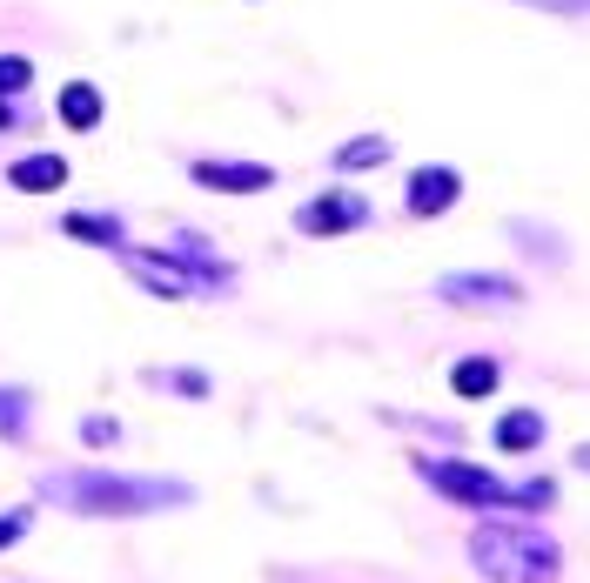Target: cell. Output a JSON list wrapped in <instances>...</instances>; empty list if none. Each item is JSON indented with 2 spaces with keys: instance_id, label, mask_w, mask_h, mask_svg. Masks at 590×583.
Returning <instances> with one entry per match:
<instances>
[{
  "instance_id": "1",
  "label": "cell",
  "mask_w": 590,
  "mask_h": 583,
  "mask_svg": "<svg viewBox=\"0 0 590 583\" xmlns=\"http://www.w3.org/2000/svg\"><path fill=\"white\" fill-rule=\"evenodd\" d=\"M41 496L47 503H68V510H88V516H135V510H168V503H188V483L175 476H101V470H61V476H41Z\"/></svg>"
},
{
  "instance_id": "2",
  "label": "cell",
  "mask_w": 590,
  "mask_h": 583,
  "mask_svg": "<svg viewBox=\"0 0 590 583\" xmlns=\"http://www.w3.org/2000/svg\"><path fill=\"white\" fill-rule=\"evenodd\" d=\"M470 557L490 583H550L557 577V543L530 523H503L490 516L477 537H470Z\"/></svg>"
},
{
  "instance_id": "3",
  "label": "cell",
  "mask_w": 590,
  "mask_h": 583,
  "mask_svg": "<svg viewBox=\"0 0 590 583\" xmlns=\"http://www.w3.org/2000/svg\"><path fill=\"white\" fill-rule=\"evenodd\" d=\"M416 470L430 476L443 496H456V503H477V510H537V503H550L557 496V483H503V476L490 470H470V463H456V456H423Z\"/></svg>"
},
{
  "instance_id": "4",
  "label": "cell",
  "mask_w": 590,
  "mask_h": 583,
  "mask_svg": "<svg viewBox=\"0 0 590 583\" xmlns=\"http://www.w3.org/2000/svg\"><path fill=\"white\" fill-rule=\"evenodd\" d=\"M363 222H369V202H363V195H349V188L316 195V202L295 215V228H302V235H342V228H363Z\"/></svg>"
},
{
  "instance_id": "5",
  "label": "cell",
  "mask_w": 590,
  "mask_h": 583,
  "mask_svg": "<svg viewBox=\"0 0 590 583\" xmlns=\"http://www.w3.org/2000/svg\"><path fill=\"white\" fill-rule=\"evenodd\" d=\"M195 181L202 188H228V195H262L275 175L262 161H195Z\"/></svg>"
},
{
  "instance_id": "6",
  "label": "cell",
  "mask_w": 590,
  "mask_h": 583,
  "mask_svg": "<svg viewBox=\"0 0 590 583\" xmlns=\"http://www.w3.org/2000/svg\"><path fill=\"white\" fill-rule=\"evenodd\" d=\"M456 195H463L456 168H416V175H409V215H443Z\"/></svg>"
},
{
  "instance_id": "7",
  "label": "cell",
  "mask_w": 590,
  "mask_h": 583,
  "mask_svg": "<svg viewBox=\"0 0 590 583\" xmlns=\"http://www.w3.org/2000/svg\"><path fill=\"white\" fill-rule=\"evenodd\" d=\"M436 295H443V302H490V309H510V302H517V282H503V275H443V282H436Z\"/></svg>"
},
{
  "instance_id": "8",
  "label": "cell",
  "mask_w": 590,
  "mask_h": 583,
  "mask_svg": "<svg viewBox=\"0 0 590 583\" xmlns=\"http://www.w3.org/2000/svg\"><path fill=\"white\" fill-rule=\"evenodd\" d=\"M121 262H128V275H141L155 295H188L195 289V275L188 269H168V255H148V248H121Z\"/></svg>"
},
{
  "instance_id": "9",
  "label": "cell",
  "mask_w": 590,
  "mask_h": 583,
  "mask_svg": "<svg viewBox=\"0 0 590 583\" xmlns=\"http://www.w3.org/2000/svg\"><path fill=\"white\" fill-rule=\"evenodd\" d=\"M68 181V155H27L14 161V188L21 195H47V188H61Z\"/></svg>"
},
{
  "instance_id": "10",
  "label": "cell",
  "mask_w": 590,
  "mask_h": 583,
  "mask_svg": "<svg viewBox=\"0 0 590 583\" xmlns=\"http://www.w3.org/2000/svg\"><path fill=\"white\" fill-rule=\"evenodd\" d=\"M61 121H68V128H94V121H101V88H94V81H68V88H61Z\"/></svg>"
},
{
  "instance_id": "11",
  "label": "cell",
  "mask_w": 590,
  "mask_h": 583,
  "mask_svg": "<svg viewBox=\"0 0 590 583\" xmlns=\"http://www.w3.org/2000/svg\"><path fill=\"white\" fill-rule=\"evenodd\" d=\"M544 443V416L537 409H510L497 423V449H537Z\"/></svg>"
},
{
  "instance_id": "12",
  "label": "cell",
  "mask_w": 590,
  "mask_h": 583,
  "mask_svg": "<svg viewBox=\"0 0 590 583\" xmlns=\"http://www.w3.org/2000/svg\"><path fill=\"white\" fill-rule=\"evenodd\" d=\"M497 376H503V369H497V362H490V356H470V362H456V396H490V389H497Z\"/></svg>"
},
{
  "instance_id": "13",
  "label": "cell",
  "mask_w": 590,
  "mask_h": 583,
  "mask_svg": "<svg viewBox=\"0 0 590 583\" xmlns=\"http://www.w3.org/2000/svg\"><path fill=\"white\" fill-rule=\"evenodd\" d=\"M383 155H389L383 135H356V141H342V148H336V168H376Z\"/></svg>"
},
{
  "instance_id": "14",
  "label": "cell",
  "mask_w": 590,
  "mask_h": 583,
  "mask_svg": "<svg viewBox=\"0 0 590 583\" xmlns=\"http://www.w3.org/2000/svg\"><path fill=\"white\" fill-rule=\"evenodd\" d=\"M61 228H68V235H81V242H114V248H121V222H94V215H68Z\"/></svg>"
},
{
  "instance_id": "15",
  "label": "cell",
  "mask_w": 590,
  "mask_h": 583,
  "mask_svg": "<svg viewBox=\"0 0 590 583\" xmlns=\"http://www.w3.org/2000/svg\"><path fill=\"white\" fill-rule=\"evenodd\" d=\"M34 81V61L27 54H0V94H21Z\"/></svg>"
},
{
  "instance_id": "16",
  "label": "cell",
  "mask_w": 590,
  "mask_h": 583,
  "mask_svg": "<svg viewBox=\"0 0 590 583\" xmlns=\"http://www.w3.org/2000/svg\"><path fill=\"white\" fill-rule=\"evenodd\" d=\"M0 436H27V396L0 389Z\"/></svg>"
},
{
  "instance_id": "17",
  "label": "cell",
  "mask_w": 590,
  "mask_h": 583,
  "mask_svg": "<svg viewBox=\"0 0 590 583\" xmlns=\"http://www.w3.org/2000/svg\"><path fill=\"white\" fill-rule=\"evenodd\" d=\"M81 436L101 449V443H114V436H121V423H108V416H88V429H81Z\"/></svg>"
},
{
  "instance_id": "18",
  "label": "cell",
  "mask_w": 590,
  "mask_h": 583,
  "mask_svg": "<svg viewBox=\"0 0 590 583\" xmlns=\"http://www.w3.org/2000/svg\"><path fill=\"white\" fill-rule=\"evenodd\" d=\"M21 530H27V510H14V516H0V550H7V543H21Z\"/></svg>"
},
{
  "instance_id": "19",
  "label": "cell",
  "mask_w": 590,
  "mask_h": 583,
  "mask_svg": "<svg viewBox=\"0 0 590 583\" xmlns=\"http://www.w3.org/2000/svg\"><path fill=\"white\" fill-rule=\"evenodd\" d=\"M7 121H14V101H0V128H7Z\"/></svg>"
},
{
  "instance_id": "20",
  "label": "cell",
  "mask_w": 590,
  "mask_h": 583,
  "mask_svg": "<svg viewBox=\"0 0 590 583\" xmlns=\"http://www.w3.org/2000/svg\"><path fill=\"white\" fill-rule=\"evenodd\" d=\"M537 7H550V0H537ZM557 7H577V0H557Z\"/></svg>"
}]
</instances>
